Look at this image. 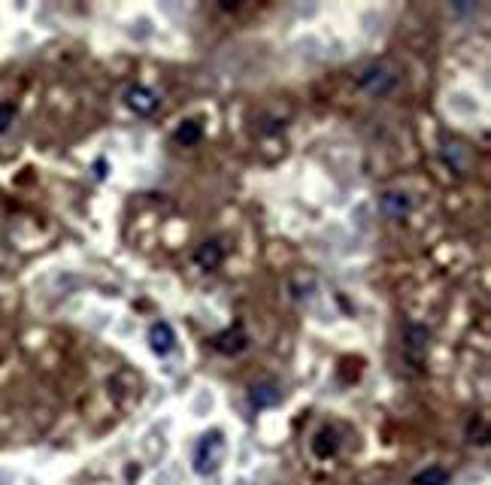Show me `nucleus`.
<instances>
[{
	"label": "nucleus",
	"mask_w": 491,
	"mask_h": 485,
	"mask_svg": "<svg viewBox=\"0 0 491 485\" xmlns=\"http://www.w3.org/2000/svg\"><path fill=\"white\" fill-rule=\"evenodd\" d=\"M124 104H128L137 115H149V113H155L158 97H155V91L146 88V85H131L128 91H124Z\"/></svg>",
	"instance_id": "20e7f679"
},
{
	"label": "nucleus",
	"mask_w": 491,
	"mask_h": 485,
	"mask_svg": "<svg viewBox=\"0 0 491 485\" xmlns=\"http://www.w3.org/2000/svg\"><path fill=\"white\" fill-rule=\"evenodd\" d=\"M279 400H282V388L276 382H258V386L249 388V404H252V409L276 406Z\"/></svg>",
	"instance_id": "39448f33"
},
{
	"label": "nucleus",
	"mask_w": 491,
	"mask_h": 485,
	"mask_svg": "<svg viewBox=\"0 0 491 485\" xmlns=\"http://www.w3.org/2000/svg\"><path fill=\"white\" fill-rule=\"evenodd\" d=\"M222 258H224V252H222V246L215 240H206L203 246L194 252V261H197V267H203V270H215V267L222 264Z\"/></svg>",
	"instance_id": "6e6552de"
},
{
	"label": "nucleus",
	"mask_w": 491,
	"mask_h": 485,
	"mask_svg": "<svg viewBox=\"0 0 491 485\" xmlns=\"http://www.w3.org/2000/svg\"><path fill=\"white\" fill-rule=\"evenodd\" d=\"M13 119H15V104H0V133L10 128Z\"/></svg>",
	"instance_id": "ddd939ff"
},
{
	"label": "nucleus",
	"mask_w": 491,
	"mask_h": 485,
	"mask_svg": "<svg viewBox=\"0 0 491 485\" xmlns=\"http://www.w3.org/2000/svg\"><path fill=\"white\" fill-rule=\"evenodd\" d=\"M379 210L391 215V219H401V215L413 210V200H410V195H403V191H385V195L379 197Z\"/></svg>",
	"instance_id": "0eeeda50"
},
{
	"label": "nucleus",
	"mask_w": 491,
	"mask_h": 485,
	"mask_svg": "<svg viewBox=\"0 0 491 485\" xmlns=\"http://www.w3.org/2000/svg\"><path fill=\"white\" fill-rule=\"evenodd\" d=\"M413 485H449V473L443 467H428V470L413 476Z\"/></svg>",
	"instance_id": "9b49d317"
},
{
	"label": "nucleus",
	"mask_w": 491,
	"mask_h": 485,
	"mask_svg": "<svg viewBox=\"0 0 491 485\" xmlns=\"http://www.w3.org/2000/svg\"><path fill=\"white\" fill-rule=\"evenodd\" d=\"M428 328H422V324H413L410 331H406V346L413 349V352H422L424 349V343H428Z\"/></svg>",
	"instance_id": "f8f14e48"
},
{
	"label": "nucleus",
	"mask_w": 491,
	"mask_h": 485,
	"mask_svg": "<svg viewBox=\"0 0 491 485\" xmlns=\"http://www.w3.org/2000/svg\"><path fill=\"white\" fill-rule=\"evenodd\" d=\"M249 346V337H246V331L240 328H231V331H222L219 337H215V349H219L222 355H240L243 349Z\"/></svg>",
	"instance_id": "423d86ee"
},
{
	"label": "nucleus",
	"mask_w": 491,
	"mask_h": 485,
	"mask_svg": "<svg viewBox=\"0 0 491 485\" xmlns=\"http://www.w3.org/2000/svg\"><path fill=\"white\" fill-rule=\"evenodd\" d=\"M149 346H152L155 355H170L173 346H176V331L167 322H155L149 328Z\"/></svg>",
	"instance_id": "7ed1b4c3"
},
{
	"label": "nucleus",
	"mask_w": 491,
	"mask_h": 485,
	"mask_svg": "<svg viewBox=\"0 0 491 485\" xmlns=\"http://www.w3.org/2000/svg\"><path fill=\"white\" fill-rule=\"evenodd\" d=\"M201 137H203V128L197 122H179V128L173 131V140H176L179 146H197L201 143Z\"/></svg>",
	"instance_id": "9d476101"
},
{
	"label": "nucleus",
	"mask_w": 491,
	"mask_h": 485,
	"mask_svg": "<svg viewBox=\"0 0 491 485\" xmlns=\"http://www.w3.org/2000/svg\"><path fill=\"white\" fill-rule=\"evenodd\" d=\"M222 458H224L222 431L203 434L201 443H197V449H194V473H201V476L215 473V470H219V464H222Z\"/></svg>",
	"instance_id": "f257e3e1"
},
{
	"label": "nucleus",
	"mask_w": 491,
	"mask_h": 485,
	"mask_svg": "<svg viewBox=\"0 0 491 485\" xmlns=\"http://www.w3.org/2000/svg\"><path fill=\"white\" fill-rule=\"evenodd\" d=\"M94 170H97V179H103V176H106V161H97Z\"/></svg>",
	"instance_id": "4468645a"
},
{
	"label": "nucleus",
	"mask_w": 491,
	"mask_h": 485,
	"mask_svg": "<svg viewBox=\"0 0 491 485\" xmlns=\"http://www.w3.org/2000/svg\"><path fill=\"white\" fill-rule=\"evenodd\" d=\"M358 85L367 91V94H373V97H382V94H388V91L397 85V73L388 70L385 64H370L367 70L358 76Z\"/></svg>",
	"instance_id": "f03ea898"
},
{
	"label": "nucleus",
	"mask_w": 491,
	"mask_h": 485,
	"mask_svg": "<svg viewBox=\"0 0 491 485\" xmlns=\"http://www.w3.org/2000/svg\"><path fill=\"white\" fill-rule=\"evenodd\" d=\"M337 449H340V437H337V431H334V428H322L319 434H315V440H313V452L319 455V458L337 455Z\"/></svg>",
	"instance_id": "1a4fd4ad"
}]
</instances>
